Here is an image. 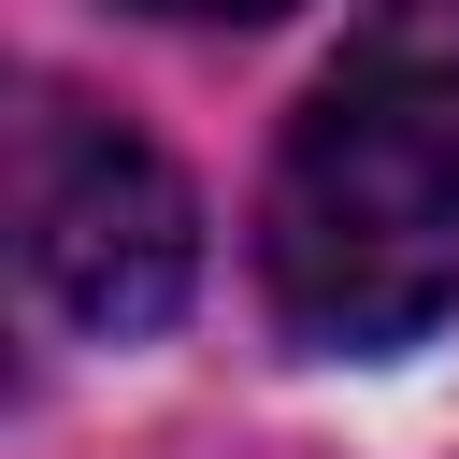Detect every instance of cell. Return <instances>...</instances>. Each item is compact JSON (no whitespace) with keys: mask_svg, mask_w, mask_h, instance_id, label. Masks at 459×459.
I'll list each match as a JSON object with an SVG mask.
<instances>
[{"mask_svg":"<svg viewBox=\"0 0 459 459\" xmlns=\"http://www.w3.org/2000/svg\"><path fill=\"white\" fill-rule=\"evenodd\" d=\"M258 287L330 359L416 344L459 301V129L402 115L359 72H316L258 186Z\"/></svg>","mask_w":459,"mask_h":459,"instance_id":"cell-1","label":"cell"},{"mask_svg":"<svg viewBox=\"0 0 459 459\" xmlns=\"http://www.w3.org/2000/svg\"><path fill=\"white\" fill-rule=\"evenodd\" d=\"M14 230H29V287H43L72 330H100V344L172 330L186 287H201V201H186V172H172L143 129L86 115V100H29Z\"/></svg>","mask_w":459,"mask_h":459,"instance_id":"cell-2","label":"cell"},{"mask_svg":"<svg viewBox=\"0 0 459 459\" xmlns=\"http://www.w3.org/2000/svg\"><path fill=\"white\" fill-rule=\"evenodd\" d=\"M330 72L387 86V100H402V115H430V129H459V0H373V14H359V43H344Z\"/></svg>","mask_w":459,"mask_h":459,"instance_id":"cell-3","label":"cell"},{"mask_svg":"<svg viewBox=\"0 0 459 459\" xmlns=\"http://www.w3.org/2000/svg\"><path fill=\"white\" fill-rule=\"evenodd\" d=\"M143 14H287V0H143Z\"/></svg>","mask_w":459,"mask_h":459,"instance_id":"cell-4","label":"cell"}]
</instances>
